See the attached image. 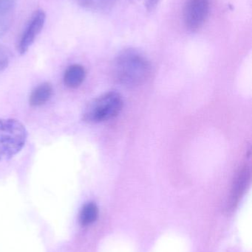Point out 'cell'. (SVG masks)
<instances>
[{
	"label": "cell",
	"mask_w": 252,
	"mask_h": 252,
	"mask_svg": "<svg viewBox=\"0 0 252 252\" xmlns=\"http://www.w3.org/2000/svg\"><path fill=\"white\" fill-rule=\"evenodd\" d=\"M45 21L46 14L44 10H37L33 13L18 43L17 50L21 55L25 54L34 44L38 34L42 31Z\"/></svg>",
	"instance_id": "obj_5"
},
{
	"label": "cell",
	"mask_w": 252,
	"mask_h": 252,
	"mask_svg": "<svg viewBox=\"0 0 252 252\" xmlns=\"http://www.w3.org/2000/svg\"><path fill=\"white\" fill-rule=\"evenodd\" d=\"M250 179H251L250 168L245 166L240 170L234 182L232 194H231L230 204H229L231 208H235L238 205L240 200L241 199L250 185Z\"/></svg>",
	"instance_id": "obj_6"
},
{
	"label": "cell",
	"mask_w": 252,
	"mask_h": 252,
	"mask_svg": "<svg viewBox=\"0 0 252 252\" xmlns=\"http://www.w3.org/2000/svg\"><path fill=\"white\" fill-rule=\"evenodd\" d=\"M53 94V87L49 83H44L34 89L30 95L29 103L34 107L45 104Z\"/></svg>",
	"instance_id": "obj_9"
},
{
	"label": "cell",
	"mask_w": 252,
	"mask_h": 252,
	"mask_svg": "<svg viewBox=\"0 0 252 252\" xmlns=\"http://www.w3.org/2000/svg\"><path fill=\"white\" fill-rule=\"evenodd\" d=\"M99 215L97 206L93 202L87 203L81 209L80 222L83 226H89L96 221Z\"/></svg>",
	"instance_id": "obj_10"
},
{
	"label": "cell",
	"mask_w": 252,
	"mask_h": 252,
	"mask_svg": "<svg viewBox=\"0 0 252 252\" xmlns=\"http://www.w3.org/2000/svg\"><path fill=\"white\" fill-rule=\"evenodd\" d=\"M17 0H0V38L13 23Z\"/></svg>",
	"instance_id": "obj_7"
},
{
	"label": "cell",
	"mask_w": 252,
	"mask_h": 252,
	"mask_svg": "<svg viewBox=\"0 0 252 252\" xmlns=\"http://www.w3.org/2000/svg\"><path fill=\"white\" fill-rule=\"evenodd\" d=\"M151 65L148 59L134 49H127L115 58L113 75L115 80L127 87L144 84L149 78Z\"/></svg>",
	"instance_id": "obj_1"
},
{
	"label": "cell",
	"mask_w": 252,
	"mask_h": 252,
	"mask_svg": "<svg viewBox=\"0 0 252 252\" xmlns=\"http://www.w3.org/2000/svg\"><path fill=\"white\" fill-rule=\"evenodd\" d=\"M84 8L92 10H105L113 5L115 0H75Z\"/></svg>",
	"instance_id": "obj_11"
},
{
	"label": "cell",
	"mask_w": 252,
	"mask_h": 252,
	"mask_svg": "<svg viewBox=\"0 0 252 252\" xmlns=\"http://www.w3.org/2000/svg\"><path fill=\"white\" fill-rule=\"evenodd\" d=\"M28 131L16 119H0V161L10 159L26 143Z\"/></svg>",
	"instance_id": "obj_2"
},
{
	"label": "cell",
	"mask_w": 252,
	"mask_h": 252,
	"mask_svg": "<svg viewBox=\"0 0 252 252\" xmlns=\"http://www.w3.org/2000/svg\"><path fill=\"white\" fill-rule=\"evenodd\" d=\"M123 108V99L115 92H109L92 100L86 106L83 120L90 124H98L116 117Z\"/></svg>",
	"instance_id": "obj_3"
},
{
	"label": "cell",
	"mask_w": 252,
	"mask_h": 252,
	"mask_svg": "<svg viewBox=\"0 0 252 252\" xmlns=\"http://www.w3.org/2000/svg\"><path fill=\"white\" fill-rule=\"evenodd\" d=\"M10 62V52L4 46L0 45V72H3Z\"/></svg>",
	"instance_id": "obj_12"
},
{
	"label": "cell",
	"mask_w": 252,
	"mask_h": 252,
	"mask_svg": "<svg viewBox=\"0 0 252 252\" xmlns=\"http://www.w3.org/2000/svg\"><path fill=\"white\" fill-rule=\"evenodd\" d=\"M159 0H144V4L148 10H152L156 7Z\"/></svg>",
	"instance_id": "obj_13"
},
{
	"label": "cell",
	"mask_w": 252,
	"mask_h": 252,
	"mask_svg": "<svg viewBox=\"0 0 252 252\" xmlns=\"http://www.w3.org/2000/svg\"><path fill=\"white\" fill-rule=\"evenodd\" d=\"M85 76V69L82 66L79 64L71 65L65 71L64 83L69 88L75 89L84 82Z\"/></svg>",
	"instance_id": "obj_8"
},
{
	"label": "cell",
	"mask_w": 252,
	"mask_h": 252,
	"mask_svg": "<svg viewBox=\"0 0 252 252\" xmlns=\"http://www.w3.org/2000/svg\"><path fill=\"white\" fill-rule=\"evenodd\" d=\"M210 0H186L183 7V22L189 31L195 32L205 23L210 13Z\"/></svg>",
	"instance_id": "obj_4"
}]
</instances>
